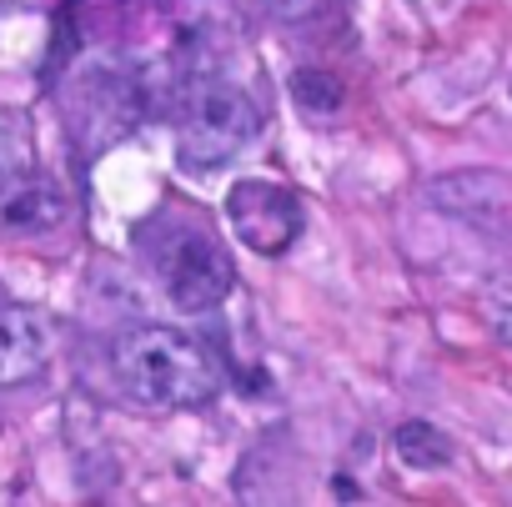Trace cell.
<instances>
[{"label":"cell","instance_id":"1","mask_svg":"<svg viewBox=\"0 0 512 507\" xmlns=\"http://www.w3.org/2000/svg\"><path fill=\"white\" fill-rule=\"evenodd\" d=\"M116 377L151 407H206L221 392L216 357L181 327H136L116 342Z\"/></svg>","mask_w":512,"mask_h":507},{"label":"cell","instance_id":"2","mask_svg":"<svg viewBox=\"0 0 512 507\" xmlns=\"http://www.w3.org/2000/svg\"><path fill=\"white\" fill-rule=\"evenodd\" d=\"M146 257L156 267L161 292L181 312H216L231 297V287H236L226 246L206 226H196L186 216H166L156 236L146 231Z\"/></svg>","mask_w":512,"mask_h":507},{"label":"cell","instance_id":"3","mask_svg":"<svg viewBox=\"0 0 512 507\" xmlns=\"http://www.w3.org/2000/svg\"><path fill=\"white\" fill-rule=\"evenodd\" d=\"M256 136H262V111H256V101L241 86L216 81V76L191 86V96L181 106V126H176V151L191 171L226 166Z\"/></svg>","mask_w":512,"mask_h":507},{"label":"cell","instance_id":"4","mask_svg":"<svg viewBox=\"0 0 512 507\" xmlns=\"http://www.w3.org/2000/svg\"><path fill=\"white\" fill-rule=\"evenodd\" d=\"M226 221L241 236V246L256 251V257H282V251H292V241L307 226L297 191L282 181H267V176H246L226 191Z\"/></svg>","mask_w":512,"mask_h":507},{"label":"cell","instance_id":"5","mask_svg":"<svg viewBox=\"0 0 512 507\" xmlns=\"http://www.w3.org/2000/svg\"><path fill=\"white\" fill-rule=\"evenodd\" d=\"M427 201L472 226H502L512 216V181L502 171H447L427 181Z\"/></svg>","mask_w":512,"mask_h":507},{"label":"cell","instance_id":"6","mask_svg":"<svg viewBox=\"0 0 512 507\" xmlns=\"http://www.w3.org/2000/svg\"><path fill=\"white\" fill-rule=\"evenodd\" d=\"M46 362H51V327L31 307L0 302V392L36 382Z\"/></svg>","mask_w":512,"mask_h":507},{"label":"cell","instance_id":"7","mask_svg":"<svg viewBox=\"0 0 512 507\" xmlns=\"http://www.w3.org/2000/svg\"><path fill=\"white\" fill-rule=\"evenodd\" d=\"M392 452H397V462L412 467V472H442V467L452 462L447 432L432 427V422H422V417H412V422H402V427L392 432Z\"/></svg>","mask_w":512,"mask_h":507},{"label":"cell","instance_id":"8","mask_svg":"<svg viewBox=\"0 0 512 507\" xmlns=\"http://www.w3.org/2000/svg\"><path fill=\"white\" fill-rule=\"evenodd\" d=\"M0 221L16 226V231H51V226L66 221V196L56 186H26L0 206Z\"/></svg>","mask_w":512,"mask_h":507},{"label":"cell","instance_id":"9","mask_svg":"<svg viewBox=\"0 0 512 507\" xmlns=\"http://www.w3.org/2000/svg\"><path fill=\"white\" fill-rule=\"evenodd\" d=\"M292 96H297V106L312 111V116H332V111L342 106V86H337L327 71H312V66H302V71L292 76Z\"/></svg>","mask_w":512,"mask_h":507},{"label":"cell","instance_id":"10","mask_svg":"<svg viewBox=\"0 0 512 507\" xmlns=\"http://www.w3.org/2000/svg\"><path fill=\"white\" fill-rule=\"evenodd\" d=\"M262 6H267L272 16H282V21H307L322 0H262Z\"/></svg>","mask_w":512,"mask_h":507},{"label":"cell","instance_id":"11","mask_svg":"<svg viewBox=\"0 0 512 507\" xmlns=\"http://www.w3.org/2000/svg\"><path fill=\"white\" fill-rule=\"evenodd\" d=\"M492 332H497V337H502V347L512 352V302L492 307Z\"/></svg>","mask_w":512,"mask_h":507},{"label":"cell","instance_id":"12","mask_svg":"<svg viewBox=\"0 0 512 507\" xmlns=\"http://www.w3.org/2000/svg\"><path fill=\"white\" fill-rule=\"evenodd\" d=\"M0 302H6V297H0Z\"/></svg>","mask_w":512,"mask_h":507}]
</instances>
